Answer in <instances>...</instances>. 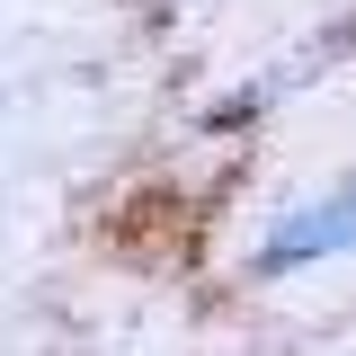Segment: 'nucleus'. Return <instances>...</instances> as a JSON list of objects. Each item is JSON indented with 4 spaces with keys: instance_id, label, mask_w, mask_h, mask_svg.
Instances as JSON below:
<instances>
[{
    "instance_id": "1",
    "label": "nucleus",
    "mask_w": 356,
    "mask_h": 356,
    "mask_svg": "<svg viewBox=\"0 0 356 356\" xmlns=\"http://www.w3.org/2000/svg\"><path fill=\"white\" fill-rule=\"evenodd\" d=\"M339 250H356V187H330L321 205L285 214L276 232H267V250H259V276H294V267L339 259Z\"/></svg>"
}]
</instances>
